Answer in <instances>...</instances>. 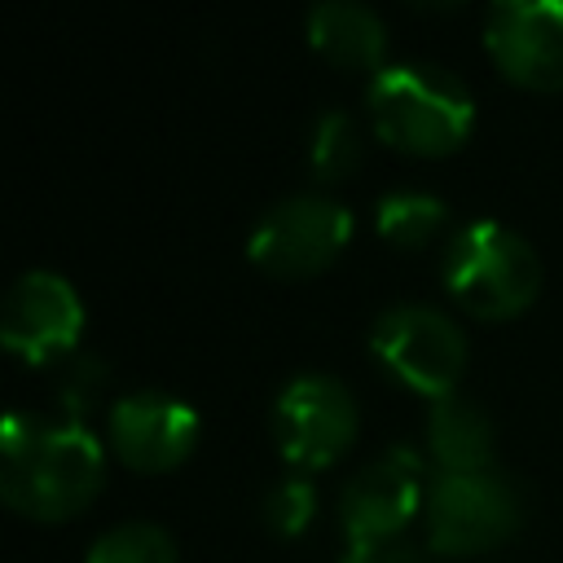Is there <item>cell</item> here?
<instances>
[{"label":"cell","mask_w":563,"mask_h":563,"mask_svg":"<svg viewBox=\"0 0 563 563\" xmlns=\"http://www.w3.org/2000/svg\"><path fill=\"white\" fill-rule=\"evenodd\" d=\"M106 479V453L97 435L79 422H44L31 413H9L0 431V497L26 519H70L79 515Z\"/></svg>","instance_id":"cell-1"},{"label":"cell","mask_w":563,"mask_h":563,"mask_svg":"<svg viewBox=\"0 0 563 563\" xmlns=\"http://www.w3.org/2000/svg\"><path fill=\"white\" fill-rule=\"evenodd\" d=\"M369 114L387 145L409 154H449L475 123V101L444 66H383L369 84Z\"/></svg>","instance_id":"cell-2"},{"label":"cell","mask_w":563,"mask_h":563,"mask_svg":"<svg viewBox=\"0 0 563 563\" xmlns=\"http://www.w3.org/2000/svg\"><path fill=\"white\" fill-rule=\"evenodd\" d=\"M444 286L471 317H515L541 290V260L515 229L497 220H471L444 255Z\"/></svg>","instance_id":"cell-3"},{"label":"cell","mask_w":563,"mask_h":563,"mask_svg":"<svg viewBox=\"0 0 563 563\" xmlns=\"http://www.w3.org/2000/svg\"><path fill=\"white\" fill-rule=\"evenodd\" d=\"M347 238H352V211L339 198L290 194L255 220L246 238V255L268 277L295 282V277L321 273L347 246Z\"/></svg>","instance_id":"cell-4"},{"label":"cell","mask_w":563,"mask_h":563,"mask_svg":"<svg viewBox=\"0 0 563 563\" xmlns=\"http://www.w3.org/2000/svg\"><path fill=\"white\" fill-rule=\"evenodd\" d=\"M374 356L422 396H453L466 369V334L431 303H396L369 330Z\"/></svg>","instance_id":"cell-5"},{"label":"cell","mask_w":563,"mask_h":563,"mask_svg":"<svg viewBox=\"0 0 563 563\" xmlns=\"http://www.w3.org/2000/svg\"><path fill=\"white\" fill-rule=\"evenodd\" d=\"M519 523V497L501 471L440 475L427 493V537L444 554H479L501 545Z\"/></svg>","instance_id":"cell-6"},{"label":"cell","mask_w":563,"mask_h":563,"mask_svg":"<svg viewBox=\"0 0 563 563\" xmlns=\"http://www.w3.org/2000/svg\"><path fill=\"white\" fill-rule=\"evenodd\" d=\"M79 330H84V303L66 277L48 268H31L9 286L0 308V339L18 361L48 365L75 352Z\"/></svg>","instance_id":"cell-7"},{"label":"cell","mask_w":563,"mask_h":563,"mask_svg":"<svg viewBox=\"0 0 563 563\" xmlns=\"http://www.w3.org/2000/svg\"><path fill=\"white\" fill-rule=\"evenodd\" d=\"M273 422L295 466H330L356 435V400L334 374H299L282 387Z\"/></svg>","instance_id":"cell-8"},{"label":"cell","mask_w":563,"mask_h":563,"mask_svg":"<svg viewBox=\"0 0 563 563\" xmlns=\"http://www.w3.org/2000/svg\"><path fill=\"white\" fill-rule=\"evenodd\" d=\"M484 44L506 79L563 88V0H501L488 9Z\"/></svg>","instance_id":"cell-9"},{"label":"cell","mask_w":563,"mask_h":563,"mask_svg":"<svg viewBox=\"0 0 563 563\" xmlns=\"http://www.w3.org/2000/svg\"><path fill=\"white\" fill-rule=\"evenodd\" d=\"M198 444V413L167 391H128L110 405V449L132 471H172Z\"/></svg>","instance_id":"cell-10"},{"label":"cell","mask_w":563,"mask_h":563,"mask_svg":"<svg viewBox=\"0 0 563 563\" xmlns=\"http://www.w3.org/2000/svg\"><path fill=\"white\" fill-rule=\"evenodd\" d=\"M422 501V462L409 449H391L361 466L343 488V528L352 541L396 537Z\"/></svg>","instance_id":"cell-11"},{"label":"cell","mask_w":563,"mask_h":563,"mask_svg":"<svg viewBox=\"0 0 563 563\" xmlns=\"http://www.w3.org/2000/svg\"><path fill=\"white\" fill-rule=\"evenodd\" d=\"M308 44L334 66H378L387 48V26L365 4L325 0L308 9Z\"/></svg>","instance_id":"cell-12"},{"label":"cell","mask_w":563,"mask_h":563,"mask_svg":"<svg viewBox=\"0 0 563 563\" xmlns=\"http://www.w3.org/2000/svg\"><path fill=\"white\" fill-rule=\"evenodd\" d=\"M427 449L440 462L444 475H462V471H488L493 457V422L488 413L466 400V396H444L431 409L427 422Z\"/></svg>","instance_id":"cell-13"},{"label":"cell","mask_w":563,"mask_h":563,"mask_svg":"<svg viewBox=\"0 0 563 563\" xmlns=\"http://www.w3.org/2000/svg\"><path fill=\"white\" fill-rule=\"evenodd\" d=\"M444 224V202L422 189H396L378 198V233L396 246H422Z\"/></svg>","instance_id":"cell-14"},{"label":"cell","mask_w":563,"mask_h":563,"mask_svg":"<svg viewBox=\"0 0 563 563\" xmlns=\"http://www.w3.org/2000/svg\"><path fill=\"white\" fill-rule=\"evenodd\" d=\"M84 563H180V554L158 523H119L88 545Z\"/></svg>","instance_id":"cell-15"},{"label":"cell","mask_w":563,"mask_h":563,"mask_svg":"<svg viewBox=\"0 0 563 563\" xmlns=\"http://www.w3.org/2000/svg\"><path fill=\"white\" fill-rule=\"evenodd\" d=\"M308 163L321 180H343L356 163H361V136L352 114L343 110H325L312 123V145H308Z\"/></svg>","instance_id":"cell-16"},{"label":"cell","mask_w":563,"mask_h":563,"mask_svg":"<svg viewBox=\"0 0 563 563\" xmlns=\"http://www.w3.org/2000/svg\"><path fill=\"white\" fill-rule=\"evenodd\" d=\"M312 510H317V493L303 475H290L264 493V523L282 537H299L308 528Z\"/></svg>","instance_id":"cell-17"},{"label":"cell","mask_w":563,"mask_h":563,"mask_svg":"<svg viewBox=\"0 0 563 563\" xmlns=\"http://www.w3.org/2000/svg\"><path fill=\"white\" fill-rule=\"evenodd\" d=\"M339 563H418V550L400 537H378V541H352Z\"/></svg>","instance_id":"cell-18"}]
</instances>
